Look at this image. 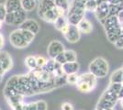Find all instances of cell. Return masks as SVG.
<instances>
[{
  "mask_svg": "<svg viewBox=\"0 0 123 110\" xmlns=\"http://www.w3.org/2000/svg\"><path fill=\"white\" fill-rule=\"evenodd\" d=\"M98 78L90 72L79 75L77 81V89L82 93H89L97 87Z\"/></svg>",
  "mask_w": 123,
  "mask_h": 110,
  "instance_id": "obj_1",
  "label": "cell"
},
{
  "mask_svg": "<svg viewBox=\"0 0 123 110\" xmlns=\"http://www.w3.org/2000/svg\"><path fill=\"white\" fill-rule=\"evenodd\" d=\"M109 65L107 60L102 57H98L93 60L89 64V72L97 78H104L108 75Z\"/></svg>",
  "mask_w": 123,
  "mask_h": 110,
  "instance_id": "obj_2",
  "label": "cell"
},
{
  "mask_svg": "<svg viewBox=\"0 0 123 110\" xmlns=\"http://www.w3.org/2000/svg\"><path fill=\"white\" fill-rule=\"evenodd\" d=\"M18 93L23 94L24 96L25 95L26 96H30V95L35 94L32 88H31L28 74L18 75Z\"/></svg>",
  "mask_w": 123,
  "mask_h": 110,
  "instance_id": "obj_3",
  "label": "cell"
},
{
  "mask_svg": "<svg viewBox=\"0 0 123 110\" xmlns=\"http://www.w3.org/2000/svg\"><path fill=\"white\" fill-rule=\"evenodd\" d=\"M9 41L13 47L18 48V49H24V48L28 47V45L30 44L26 41L25 39L23 38L20 29L11 32L9 35Z\"/></svg>",
  "mask_w": 123,
  "mask_h": 110,
  "instance_id": "obj_4",
  "label": "cell"
},
{
  "mask_svg": "<svg viewBox=\"0 0 123 110\" xmlns=\"http://www.w3.org/2000/svg\"><path fill=\"white\" fill-rule=\"evenodd\" d=\"M65 40L70 43H75L80 40V37H81V32L79 30L78 27L72 25V24H69L68 28H67L66 31L62 34Z\"/></svg>",
  "mask_w": 123,
  "mask_h": 110,
  "instance_id": "obj_5",
  "label": "cell"
},
{
  "mask_svg": "<svg viewBox=\"0 0 123 110\" xmlns=\"http://www.w3.org/2000/svg\"><path fill=\"white\" fill-rule=\"evenodd\" d=\"M95 13V15L97 17V18H98V20L103 24L104 23V21L107 19V17L110 16V10H109V4H108V1H106V2H104L102 4H100V5L98 6V8H97V10L94 12Z\"/></svg>",
  "mask_w": 123,
  "mask_h": 110,
  "instance_id": "obj_6",
  "label": "cell"
},
{
  "mask_svg": "<svg viewBox=\"0 0 123 110\" xmlns=\"http://www.w3.org/2000/svg\"><path fill=\"white\" fill-rule=\"evenodd\" d=\"M64 50V46L61 41H52L50 42V44L48 45L47 48V52L48 55L50 56L51 59H54L57 55H59L60 53L63 52Z\"/></svg>",
  "mask_w": 123,
  "mask_h": 110,
  "instance_id": "obj_7",
  "label": "cell"
},
{
  "mask_svg": "<svg viewBox=\"0 0 123 110\" xmlns=\"http://www.w3.org/2000/svg\"><path fill=\"white\" fill-rule=\"evenodd\" d=\"M104 29H105V31L109 32L112 31L114 29H117L121 28L120 26V22L118 20V16H109L108 17H107V19L104 21V23L102 24Z\"/></svg>",
  "mask_w": 123,
  "mask_h": 110,
  "instance_id": "obj_8",
  "label": "cell"
},
{
  "mask_svg": "<svg viewBox=\"0 0 123 110\" xmlns=\"http://www.w3.org/2000/svg\"><path fill=\"white\" fill-rule=\"evenodd\" d=\"M41 18H42L44 21L49 22V23H54L55 20L58 18L59 13H58V8L56 6H54L53 7H51L50 9L46 10L44 13H42L41 15H40Z\"/></svg>",
  "mask_w": 123,
  "mask_h": 110,
  "instance_id": "obj_9",
  "label": "cell"
},
{
  "mask_svg": "<svg viewBox=\"0 0 123 110\" xmlns=\"http://www.w3.org/2000/svg\"><path fill=\"white\" fill-rule=\"evenodd\" d=\"M0 64L5 72L9 71L13 66V62L10 55L6 52H0Z\"/></svg>",
  "mask_w": 123,
  "mask_h": 110,
  "instance_id": "obj_10",
  "label": "cell"
},
{
  "mask_svg": "<svg viewBox=\"0 0 123 110\" xmlns=\"http://www.w3.org/2000/svg\"><path fill=\"white\" fill-rule=\"evenodd\" d=\"M20 29L30 30V31L37 34L39 32V30H40V25L34 19H26L20 25Z\"/></svg>",
  "mask_w": 123,
  "mask_h": 110,
  "instance_id": "obj_11",
  "label": "cell"
},
{
  "mask_svg": "<svg viewBox=\"0 0 123 110\" xmlns=\"http://www.w3.org/2000/svg\"><path fill=\"white\" fill-rule=\"evenodd\" d=\"M62 68L66 75L77 73V72L79 71V63L77 62H67L62 65Z\"/></svg>",
  "mask_w": 123,
  "mask_h": 110,
  "instance_id": "obj_12",
  "label": "cell"
},
{
  "mask_svg": "<svg viewBox=\"0 0 123 110\" xmlns=\"http://www.w3.org/2000/svg\"><path fill=\"white\" fill-rule=\"evenodd\" d=\"M5 6L7 12H16L22 8L21 0H6Z\"/></svg>",
  "mask_w": 123,
  "mask_h": 110,
  "instance_id": "obj_13",
  "label": "cell"
},
{
  "mask_svg": "<svg viewBox=\"0 0 123 110\" xmlns=\"http://www.w3.org/2000/svg\"><path fill=\"white\" fill-rule=\"evenodd\" d=\"M78 29L81 33H85V34H89L90 32L93 30V25L92 23L88 19L84 18L83 20H81V22L77 25Z\"/></svg>",
  "mask_w": 123,
  "mask_h": 110,
  "instance_id": "obj_14",
  "label": "cell"
},
{
  "mask_svg": "<svg viewBox=\"0 0 123 110\" xmlns=\"http://www.w3.org/2000/svg\"><path fill=\"white\" fill-rule=\"evenodd\" d=\"M122 82H123V68L121 67V68L116 70V71L110 75L109 83H118V84H122Z\"/></svg>",
  "mask_w": 123,
  "mask_h": 110,
  "instance_id": "obj_15",
  "label": "cell"
},
{
  "mask_svg": "<svg viewBox=\"0 0 123 110\" xmlns=\"http://www.w3.org/2000/svg\"><path fill=\"white\" fill-rule=\"evenodd\" d=\"M15 14V21H14V25L15 26H20L21 24L26 20L27 16H26V11L21 8L19 10L14 12Z\"/></svg>",
  "mask_w": 123,
  "mask_h": 110,
  "instance_id": "obj_16",
  "label": "cell"
},
{
  "mask_svg": "<svg viewBox=\"0 0 123 110\" xmlns=\"http://www.w3.org/2000/svg\"><path fill=\"white\" fill-rule=\"evenodd\" d=\"M53 24H54V28L56 29L57 30L62 31L65 27L69 25V22H68L66 16H61L58 17V18L55 20V22Z\"/></svg>",
  "mask_w": 123,
  "mask_h": 110,
  "instance_id": "obj_17",
  "label": "cell"
},
{
  "mask_svg": "<svg viewBox=\"0 0 123 110\" xmlns=\"http://www.w3.org/2000/svg\"><path fill=\"white\" fill-rule=\"evenodd\" d=\"M121 33H122V29L119 28V29H114L112 31L106 32V35H107V38H108V40L109 41L112 42V43H115L119 39V37L121 36Z\"/></svg>",
  "mask_w": 123,
  "mask_h": 110,
  "instance_id": "obj_18",
  "label": "cell"
},
{
  "mask_svg": "<svg viewBox=\"0 0 123 110\" xmlns=\"http://www.w3.org/2000/svg\"><path fill=\"white\" fill-rule=\"evenodd\" d=\"M21 6L26 12H31L36 7L37 0H21Z\"/></svg>",
  "mask_w": 123,
  "mask_h": 110,
  "instance_id": "obj_19",
  "label": "cell"
},
{
  "mask_svg": "<svg viewBox=\"0 0 123 110\" xmlns=\"http://www.w3.org/2000/svg\"><path fill=\"white\" fill-rule=\"evenodd\" d=\"M23 97H24L23 94H16V95L11 96L9 98H6V101H7V103L9 104L11 107H14V106L18 105V104H20V103L23 102Z\"/></svg>",
  "mask_w": 123,
  "mask_h": 110,
  "instance_id": "obj_20",
  "label": "cell"
},
{
  "mask_svg": "<svg viewBox=\"0 0 123 110\" xmlns=\"http://www.w3.org/2000/svg\"><path fill=\"white\" fill-rule=\"evenodd\" d=\"M61 66H62L61 64L57 63L54 59H51V60H49V61L47 62L46 65H45L43 68L45 69L46 71H48V72L53 73V72H54L56 69H58L59 67H61Z\"/></svg>",
  "mask_w": 123,
  "mask_h": 110,
  "instance_id": "obj_21",
  "label": "cell"
},
{
  "mask_svg": "<svg viewBox=\"0 0 123 110\" xmlns=\"http://www.w3.org/2000/svg\"><path fill=\"white\" fill-rule=\"evenodd\" d=\"M25 63L27 65V67L30 69L31 71L32 70H35L38 67V64H37V59L34 56H28L25 59Z\"/></svg>",
  "mask_w": 123,
  "mask_h": 110,
  "instance_id": "obj_22",
  "label": "cell"
},
{
  "mask_svg": "<svg viewBox=\"0 0 123 110\" xmlns=\"http://www.w3.org/2000/svg\"><path fill=\"white\" fill-rule=\"evenodd\" d=\"M3 94H4L6 99V98H9V97L13 96V95L18 94V92L14 87H12V86L8 85V84H6L5 88H4V90H3Z\"/></svg>",
  "mask_w": 123,
  "mask_h": 110,
  "instance_id": "obj_23",
  "label": "cell"
},
{
  "mask_svg": "<svg viewBox=\"0 0 123 110\" xmlns=\"http://www.w3.org/2000/svg\"><path fill=\"white\" fill-rule=\"evenodd\" d=\"M98 6V3L97 0H87L86 2V10L90 12H95Z\"/></svg>",
  "mask_w": 123,
  "mask_h": 110,
  "instance_id": "obj_24",
  "label": "cell"
},
{
  "mask_svg": "<svg viewBox=\"0 0 123 110\" xmlns=\"http://www.w3.org/2000/svg\"><path fill=\"white\" fill-rule=\"evenodd\" d=\"M20 30H21V33H22V36H23V38L25 39V41L28 43H31L34 40L35 35H36L35 33L30 31V30H27V29H20Z\"/></svg>",
  "mask_w": 123,
  "mask_h": 110,
  "instance_id": "obj_25",
  "label": "cell"
},
{
  "mask_svg": "<svg viewBox=\"0 0 123 110\" xmlns=\"http://www.w3.org/2000/svg\"><path fill=\"white\" fill-rule=\"evenodd\" d=\"M64 55H65L67 62H76L77 61L76 52L74 51H73V50H66V51H64Z\"/></svg>",
  "mask_w": 123,
  "mask_h": 110,
  "instance_id": "obj_26",
  "label": "cell"
},
{
  "mask_svg": "<svg viewBox=\"0 0 123 110\" xmlns=\"http://www.w3.org/2000/svg\"><path fill=\"white\" fill-rule=\"evenodd\" d=\"M67 84L66 74L62 75V76H54V84L57 87H61L62 85H65Z\"/></svg>",
  "mask_w": 123,
  "mask_h": 110,
  "instance_id": "obj_27",
  "label": "cell"
},
{
  "mask_svg": "<svg viewBox=\"0 0 123 110\" xmlns=\"http://www.w3.org/2000/svg\"><path fill=\"white\" fill-rule=\"evenodd\" d=\"M54 3H55V6H56L61 7V8H63L64 10H66L67 12H68L69 7H70L69 0H54Z\"/></svg>",
  "mask_w": 123,
  "mask_h": 110,
  "instance_id": "obj_28",
  "label": "cell"
},
{
  "mask_svg": "<svg viewBox=\"0 0 123 110\" xmlns=\"http://www.w3.org/2000/svg\"><path fill=\"white\" fill-rule=\"evenodd\" d=\"M78 77H79V75H77V73H73V74H68V75H66L67 84H72V85L76 84L77 81H78Z\"/></svg>",
  "mask_w": 123,
  "mask_h": 110,
  "instance_id": "obj_29",
  "label": "cell"
},
{
  "mask_svg": "<svg viewBox=\"0 0 123 110\" xmlns=\"http://www.w3.org/2000/svg\"><path fill=\"white\" fill-rule=\"evenodd\" d=\"M15 21V14L14 12H7L5 17V22L8 25H14Z\"/></svg>",
  "mask_w": 123,
  "mask_h": 110,
  "instance_id": "obj_30",
  "label": "cell"
},
{
  "mask_svg": "<svg viewBox=\"0 0 123 110\" xmlns=\"http://www.w3.org/2000/svg\"><path fill=\"white\" fill-rule=\"evenodd\" d=\"M54 60H55L58 63H60L61 65H62L63 63H67L66 58H65V55H64V52H62V53H60L59 55H57L56 57L54 58Z\"/></svg>",
  "mask_w": 123,
  "mask_h": 110,
  "instance_id": "obj_31",
  "label": "cell"
},
{
  "mask_svg": "<svg viewBox=\"0 0 123 110\" xmlns=\"http://www.w3.org/2000/svg\"><path fill=\"white\" fill-rule=\"evenodd\" d=\"M6 13H7V11H6L5 4H0V20L5 21Z\"/></svg>",
  "mask_w": 123,
  "mask_h": 110,
  "instance_id": "obj_32",
  "label": "cell"
},
{
  "mask_svg": "<svg viewBox=\"0 0 123 110\" xmlns=\"http://www.w3.org/2000/svg\"><path fill=\"white\" fill-rule=\"evenodd\" d=\"M47 108H48V105L45 101L43 100L37 101V110H47Z\"/></svg>",
  "mask_w": 123,
  "mask_h": 110,
  "instance_id": "obj_33",
  "label": "cell"
},
{
  "mask_svg": "<svg viewBox=\"0 0 123 110\" xmlns=\"http://www.w3.org/2000/svg\"><path fill=\"white\" fill-rule=\"evenodd\" d=\"M36 59H37L38 67H44L46 65L47 62H48L46 59L44 57H42V56H38V57H36Z\"/></svg>",
  "mask_w": 123,
  "mask_h": 110,
  "instance_id": "obj_34",
  "label": "cell"
},
{
  "mask_svg": "<svg viewBox=\"0 0 123 110\" xmlns=\"http://www.w3.org/2000/svg\"><path fill=\"white\" fill-rule=\"evenodd\" d=\"M13 110H29V105L26 104L24 102H22L18 105H16L14 107H12Z\"/></svg>",
  "mask_w": 123,
  "mask_h": 110,
  "instance_id": "obj_35",
  "label": "cell"
},
{
  "mask_svg": "<svg viewBox=\"0 0 123 110\" xmlns=\"http://www.w3.org/2000/svg\"><path fill=\"white\" fill-rule=\"evenodd\" d=\"M62 110H74V105L69 102H64L62 105Z\"/></svg>",
  "mask_w": 123,
  "mask_h": 110,
  "instance_id": "obj_36",
  "label": "cell"
},
{
  "mask_svg": "<svg viewBox=\"0 0 123 110\" xmlns=\"http://www.w3.org/2000/svg\"><path fill=\"white\" fill-rule=\"evenodd\" d=\"M29 110H37V102L29 103Z\"/></svg>",
  "mask_w": 123,
  "mask_h": 110,
  "instance_id": "obj_37",
  "label": "cell"
},
{
  "mask_svg": "<svg viewBox=\"0 0 123 110\" xmlns=\"http://www.w3.org/2000/svg\"><path fill=\"white\" fill-rule=\"evenodd\" d=\"M4 43H5V41H4V37L0 33V49L4 46Z\"/></svg>",
  "mask_w": 123,
  "mask_h": 110,
  "instance_id": "obj_38",
  "label": "cell"
},
{
  "mask_svg": "<svg viewBox=\"0 0 123 110\" xmlns=\"http://www.w3.org/2000/svg\"><path fill=\"white\" fill-rule=\"evenodd\" d=\"M118 97H119V99H121L123 97V86L122 88H121V90H120V92L118 93Z\"/></svg>",
  "mask_w": 123,
  "mask_h": 110,
  "instance_id": "obj_39",
  "label": "cell"
},
{
  "mask_svg": "<svg viewBox=\"0 0 123 110\" xmlns=\"http://www.w3.org/2000/svg\"><path fill=\"white\" fill-rule=\"evenodd\" d=\"M6 72L4 71V69L2 68V66H1V64H0V74H4Z\"/></svg>",
  "mask_w": 123,
  "mask_h": 110,
  "instance_id": "obj_40",
  "label": "cell"
},
{
  "mask_svg": "<svg viewBox=\"0 0 123 110\" xmlns=\"http://www.w3.org/2000/svg\"><path fill=\"white\" fill-rule=\"evenodd\" d=\"M120 105H121V106L123 107V97L121 98V99H120Z\"/></svg>",
  "mask_w": 123,
  "mask_h": 110,
  "instance_id": "obj_41",
  "label": "cell"
},
{
  "mask_svg": "<svg viewBox=\"0 0 123 110\" xmlns=\"http://www.w3.org/2000/svg\"><path fill=\"white\" fill-rule=\"evenodd\" d=\"M2 77H3V74H0V83L2 82Z\"/></svg>",
  "mask_w": 123,
  "mask_h": 110,
  "instance_id": "obj_42",
  "label": "cell"
},
{
  "mask_svg": "<svg viewBox=\"0 0 123 110\" xmlns=\"http://www.w3.org/2000/svg\"><path fill=\"white\" fill-rule=\"evenodd\" d=\"M2 22H3V21H2V20H0V29L2 28Z\"/></svg>",
  "mask_w": 123,
  "mask_h": 110,
  "instance_id": "obj_43",
  "label": "cell"
},
{
  "mask_svg": "<svg viewBox=\"0 0 123 110\" xmlns=\"http://www.w3.org/2000/svg\"><path fill=\"white\" fill-rule=\"evenodd\" d=\"M78 1H82V2H86V0H78Z\"/></svg>",
  "mask_w": 123,
  "mask_h": 110,
  "instance_id": "obj_44",
  "label": "cell"
},
{
  "mask_svg": "<svg viewBox=\"0 0 123 110\" xmlns=\"http://www.w3.org/2000/svg\"><path fill=\"white\" fill-rule=\"evenodd\" d=\"M108 110H115V108H111V109H108Z\"/></svg>",
  "mask_w": 123,
  "mask_h": 110,
  "instance_id": "obj_45",
  "label": "cell"
},
{
  "mask_svg": "<svg viewBox=\"0 0 123 110\" xmlns=\"http://www.w3.org/2000/svg\"><path fill=\"white\" fill-rule=\"evenodd\" d=\"M122 85H123V82H122Z\"/></svg>",
  "mask_w": 123,
  "mask_h": 110,
  "instance_id": "obj_46",
  "label": "cell"
},
{
  "mask_svg": "<svg viewBox=\"0 0 123 110\" xmlns=\"http://www.w3.org/2000/svg\"><path fill=\"white\" fill-rule=\"evenodd\" d=\"M37 1H39V0H37Z\"/></svg>",
  "mask_w": 123,
  "mask_h": 110,
  "instance_id": "obj_47",
  "label": "cell"
},
{
  "mask_svg": "<svg viewBox=\"0 0 123 110\" xmlns=\"http://www.w3.org/2000/svg\"><path fill=\"white\" fill-rule=\"evenodd\" d=\"M122 68H123V66H122Z\"/></svg>",
  "mask_w": 123,
  "mask_h": 110,
  "instance_id": "obj_48",
  "label": "cell"
}]
</instances>
